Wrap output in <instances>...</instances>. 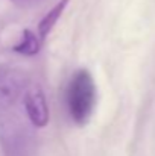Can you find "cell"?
<instances>
[{
	"label": "cell",
	"mask_w": 155,
	"mask_h": 156,
	"mask_svg": "<svg viewBox=\"0 0 155 156\" xmlns=\"http://www.w3.org/2000/svg\"><path fill=\"white\" fill-rule=\"evenodd\" d=\"M65 103L68 115L78 126L87 124L96 106V83L87 68L78 70L67 87Z\"/></svg>",
	"instance_id": "1"
},
{
	"label": "cell",
	"mask_w": 155,
	"mask_h": 156,
	"mask_svg": "<svg viewBox=\"0 0 155 156\" xmlns=\"http://www.w3.org/2000/svg\"><path fill=\"white\" fill-rule=\"evenodd\" d=\"M23 103L31 123L35 127H44L49 123V106L40 87H31L24 93Z\"/></svg>",
	"instance_id": "2"
},
{
	"label": "cell",
	"mask_w": 155,
	"mask_h": 156,
	"mask_svg": "<svg viewBox=\"0 0 155 156\" xmlns=\"http://www.w3.org/2000/svg\"><path fill=\"white\" fill-rule=\"evenodd\" d=\"M23 85V76L18 71L0 67V109L9 108L17 102Z\"/></svg>",
	"instance_id": "3"
},
{
	"label": "cell",
	"mask_w": 155,
	"mask_h": 156,
	"mask_svg": "<svg viewBox=\"0 0 155 156\" xmlns=\"http://www.w3.org/2000/svg\"><path fill=\"white\" fill-rule=\"evenodd\" d=\"M68 2H70V0H59V2L52 8L50 11L43 17V20H41V21H40V24H38V32H40L41 40H44V38L50 34V30L53 29V26L58 23L59 17L62 15V12H64L65 6L68 5Z\"/></svg>",
	"instance_id": "4"
},
{
	"label": "cell",
	"mask_w": 155,
	"mask_h": 156,
	"mask_svg": "<svg viewBox=\"0 0 155 156\" xmlns=\"http://www.w3.org/2000/svg\"><path fill=\"white\" fill-rule=\"evenodd\" d=\"M14 52L24 55V56H34L40 52V41L37 38L35 34H32L29 29L23 30L21 40L17 43V46L14 47Z\"/></svg>",
	"instance_id": "5"
}]
</instances>
